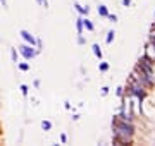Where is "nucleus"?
I'll use <instances>...</instances> for the list:
<instances>
[{
  "label": "nucleus",
  "mask_w": 155,
  "mask_h": 146,
  "mask_svg": "<svg viewBox=\"0 0 155 146\" xmlns=\"http://www.w3.org/2000/svg\"><path fill=\"white\" fill-rule=\"evenodd\" d=\"M21 53L24 55V58H33L35 55H36V52L31 48V47H28V45H24V47H21Z\"/></svg>",
  "instance_id": "nucleus-2"
},
{
  "label": "nucleus",
  "mask_w": 155,
  "mask_h": 146,
  "mask_svg": "<svg viewBox=\"0 0 155 146\" xmlns=\"http://www.w3.org/2000/svg\"><path fill=\"white\" fill-rule=\"evenodd\" d=\"M21 91H22V95H28V86L22 84V86H21Z\"/></svg>",
  "instance_id": "nucleus-12"
},
{
  "label": "nucleus",
  "mask_w": 155,
  "mask_h": 146,
  "mask_svg": "<svg viewBox=\"0 0 155 146\" xmlns=\"http://www.w3.org/2000/svg\"><path fill=\"white\" fill-rule=\"evenodd\" d=\"M78 31H79V33L83 31V19H79V21H78Z\"/></svg>",
  "instance_id": "nucleus-9"
},
{
  "label": "nucleus",
  "mask_w": 155,
  "mask_h": 146,
  "mask_svg": "<svg viewBox=\"0 0 155 146\" xmlns=\"http://www.w3.org/2000/svg\"><path fill=\"white\" fill-rule=\"evenodd\" d=\"M93 53H95L98 58L102 57V52H100V47H98V45H93Z\"/></svg>",
  "instance_id": "nucleus-6"
},
{
  "label": "nucleus",
  "mask_w": 155,
  "mask_h": 146,
  "mask_svg": "<svg viewBox=\"0 0 155 146\" xmlns=\"http://www.w3.org/2000/svg\"><path fill=\"white\" fill-rule=\"evenodd\" d=\"M19 69H21V70H28V69H30V65H28V64H21Z\"/></svg>",
  "instance_id": "nucleus-11"
},
{
  "label": "nucleus",
  "mask_w": 155,
  "mask_h": 146,
  "mask_svg": "<svg viewBox=\"0 0 155 146\" xmlns=\"http://www.w3.org/2000/svg\"><path fill=\"white\" fill-rule=\"evenodd\" d=\"M21 36H22V38L26 40L28 43H31V45H35V43H38V41H36V40L33 38V36H31V35H30V33H28V31H21Z\"/></svg>",
  "instance_id": "nucleus-3"
},
{
  "label": "nucleus",
  "mask_w": 155,
  "mask_h": 146,
  "mask_svg": "<svg viewBox=\"0 0 155 146\" xmlns=\"http://www.w3.org/2000/svg\"><path fill=\"white\" fill-rule=\"evenodd\" d=\"M123 4H124V5H129V4H131V0H123Z\"/></svg>",
  "instance_id": "nucleus-14"
},
{
  "label": "nucleus",
  "mask_w": 155,
  "mask_h": 146,
  "mask_svg": "<svg viewBox=\"0 0 155 146\" xmlns=\"http://www.w3.org/2000/svg\"><path fill=\"white\" fill-rule=\"evenodd\" d=\"M112 38H114V31H110V33H109V36H107V43H110Z\"/></svg>",
  "instance_id": "nucleus-10"
},
{
  "label": "nucleus",
  "mask_w": 155,
  "mask_h": 146,
  "mask_svg": "<svg viewBox=\"0 0 155 146\" xmlns=\"http://www.w3.org/2000/svg\"><path fill=\"white\" fill-rule=\"evenodd\" d=\"M38 4H45V7H47V2L45 0H38Z\"/></svg>",
  "instance_id": "nucleus-15"
},
{
  "label": "nucleus",
  "mask_w": 155,
  "mask_h": 146,
  "mask_svg": "<svg viewBox=\"0 0 155 146\" xmlns=\"http://www.w3.org/2000/svg\"><path fill=\"white\" fill-rule=\"evenodd\" d=\"M41 127H43L45 131H48V129H50V127H52V124H50V122H48V120H43V122H41Z\"/></svg>",
  "instance_id": "nucleus-7"
},
{
  "label": "nucleus",
  "mask_w": 155,
  "mask_h": 146,
  "mask_svg": "<svg viewBox=\"0 0 155 146\" xmlns=\"http://www.w3.org/2000/svg\"><path fill=\"white\" fill-rule=\"evenodd\" d=\"M83 24L86 26V29H90V31H92V29H93V24H92V22H90V21H88V19H86V21H83Z\"/></svg>",
  "instance_id": "nucleus-8"
},
{
  "label": "nucleus",
  "mask_w": 155,
  "mask_h": 146,
  "mask_svg": "<svg viewBox=\"0 0 155 146\" xmlns=\"http://www.w3.org/2000/svg\"><path fill=\"white\" fill-rule=\"evenodd\" d=\"M146 57H150L152 60L155 58V48L154 47H148V50H146Z\"/></svg>",
  "instance_id": "nucleus-4"
},
{
  "label": "nucleus",
  "mask_w": 155,
  "mask_h": 146,
  "mask_svg": "<svg viewBox=\"0 0 155 146\" xmlns=\"http://www.w3.org/2000/svg\"><path fill=\"white\" fill-rule=\"evenodd\" d=\"M131 134H133V127H131V124H128V120L114 124V136H115L117 141L126 143V141L131 139Z\"/></svg>",
  "instance_id": "nucleus-1"
},
{
  "label": "nucleus",
  "mask_w": 155,
  "mask_h": 146,
  "mask_svg": "<svg viewBox=\"0 0 155 146\" xmlns=\"http://www.w3.org/2000/svg\"><path fill=\"white\" fill-rule=\"evenodd\" d=\"M107 69H109V65H107V64H102V65H100V70H107Z\"/></svg>",
  "instance_id": "nucleus-13"
},
{
  "label": "nucleus",
  "mask_w": 155,
  "mask_h": 146,
  "mask_svg": "<svg viewBox=\"0 0 155 146\" xmlns=\"http://www.w3.org/2000/svg\"><path fill=\"white\" fill-rule=\"evenodd\" d=\"M98 14H100V16H103V17H107V16H109V12H107V9H105L103 5H100V7H98Z\"/></svg>",
  "instance_id": "nucleus-5"
}]
</instances>
